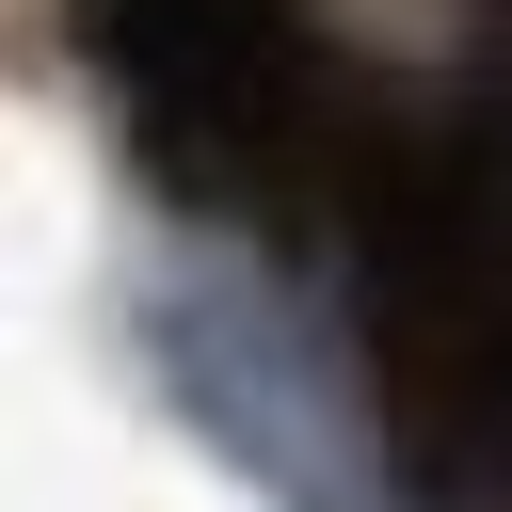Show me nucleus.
<instances>
[{"mask_svg":"<svg viewBox=\"0 0 512 512\" xmlns=\"http://www.w3.org/2000/svg\"><path fill=\"white\" fill-rule=\"evenodd\" d=\"M448 112L512 144V0H480V48H464V80H448Z\"/></svg>","mask_w":512,"mask_h":512,"instance_id":"nucleus-3","label":"nucleus"},{"mask_svg":"<svg viewBox=\"0 0 512 512\" xmlns=\"http://www.w3.org/2000/svg\"><path fill=\"white\" fill-rule=\"evenodd\" d=\"M96 80L160 192L304 224L336 176H368V128L336 96V48L288 0H96Z\"/></svg>","mask_w":512,"mask_h":512,"instance_id":"nucleus-1","label":"nucleus"},{"mask_svg":"<svg viewBox=\"0 0 512 512\" xmlns=\"http://www.w3.org/2000/svg\"><path fill=\"white\" fill-rule=\"evenodd\" d=\"M416 464H432V480H464V496H512V336H496L480 400H464V416H448V432H432Z\"/></svg>","mask_w":512,"mask_h":512,"instance_id":"nucleus-2","label":"nucleus"}]
</instances>
